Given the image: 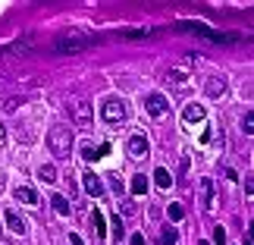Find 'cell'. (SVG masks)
<instances>
[{
	"label": "cell",
	"instance_id": "obj_1",
	"mask_svg": "<svg viewBox=\"0 0 254 245\" xmlns=\"http://www.w3.org/2000/svg\"><path fill=\"white\" fill-rule=\"evenodd\" d=\"M47 148L54 158H69L72 154V129L69 126H54L47 132Z\"/></svg>",
	"mask_w": 254,
	"mask_h": 245
},
{
	"label": "cell",
	"instance_id": "obj_2",
	"mask_svg": "<svg viewBox=\"0 0 254 245\" xmlns=\"http://www.w3.org/2000/svg\"><path fill=\"white\" fill-rule=\"evenodd\" d=\"M101 120L110 123V126H120L129 120V104L123 101V97H107V101L101 104Z\"/></svg>",
	"mask_w": 254,
	"mask_h": 245
},
{
	"label": "cell",
	"instance_id": "obj_3",
	"mask_svg": "<svg viewBox=\"0 0 254 245\" xmlns=\"http://www.w3.org/2000/svg\"><path fill=\"white\" fill-rule=\"evenodd\" d=\"M66 107H69V113H72L75 126H82V129H88V126H91L94 110H91V101H88L85 94H72L69 101H66Z\"/></svg>",
	"mask_w": 254,
	"mask_h": 245
},
{
	"label": "cell",
	"instance_id": "obj_4",
	"mask_svg": "<svg viewBox=\"0 0 254 245\" xmlns=\"http://www.w3.org/2000/svg\"><path fill=\"white\" fill-rule=\"evenodd\" d=\"M141 107H144V113H148V116H154V120H163V116H170V101H167L160 91L144 94Z\"/></svg>",
	"mask_w": 254,
	"mask_h": 245
},
{
	"label": "cell",
	"instance_id": "obj_5",
	"mask_svg": "<svg viewBox=\"0 0 254 245\" xmlns=\"http://www.w3.org/2000/svg\"><path fill=\"white\" fill-rule=\"evenodd\" d=\"M176 28H182V32H191V35H198V38H207V41H213V44H223V41H226V35L213 32V28L201 25V22H179Z\"/></svg>",
	"mask_w": 254,
	"mask_h": 245
},
{
	"label": "cell",
	"instance_id": "obj_6",
	"mask_svg": "<svg viewBox=\"0 0 254 245\" xmlns=\"http://www.w3.org/2000/svg\"><path fill=\"white\" fill-rule=\"evenodd\" d=\"M126 154H129L132 161H141L144 154H148V139H144L141 132H135V135H129V142H126Z\"/></svg>",
	"mask_w": 254,
	"mask_h": 245
},
{
	"label": "cell",
	"instance_id": "obj_7",
	"mask_svg": "<svg viewBox=\"0 0 254 245\" xmlns=\"http://www.w3.org/2000/svg\"><path fill=\"white\" fill-rule=\"evenodd\" d=\"M204 94H207L210 101H220V97L226 94V79H223V76H210V79L204 82Z\"/></svg>",
	"mask_w": 254,
	"mask_h": 245
},
{
	"label": "cell",
	"instance_id": "obj_8",
	"mask_svg": "<svg viewBox=\"0 0 254 245\" xmlns=\"http://www.w3.org/2000/svg\"><path fill=\"white\" fill-rule=\"evenodd\" d=\"M82 185H85V195H91V198H101V195H104V182L97 179V173H91V170L85 173Z\"/></svg>",
	"mask_w": 254,
	"mask_h": 245
},
{
	"label": "cell",
	"instance_id": "obj_9",
	"mask_svg": "<svg viewBox=\"0 0 254 245\" xmlns=\"http://www.w3.org/2000/svg\"><path fill=\"white\" fill-rule=\"evenodd\" d=\"M57 54H79L85 47H91V41H72V38H63V41H57Z\"/></svg>",
	"mask_w": 254,
	"mask_h": 245
},
{
	"label": "cell",
	"instance_id": "obj_10",
	"mask_svg": "<svg viewBox=\"0 0 254 245\" xmlns=\"http://www.w3.org/2000/svg\"><path fill=\"white\" fill-rule=\"evenodd\" d=\"M3 220H6V227H9V230H13V233H16V236H25V233H28V227H25V220H22V217H19V214H16V211H3Z\"/></svg>",
	"mask_w": 254,
	"mask_h": 245
},
{
	"label": "cell",
	"instance_id": "obj_11",
	"mask_svg": "<svg viewBox=\"0 0 254 245\" xmlns=\"http://www.w3.org/2000/svg\"><path fill=\"white\" fill-rule=\"evenodd\" d=\"M16 198L22 201V204H38V201H41V198H38V192H35L28 182H19V185H16Z\"/></svg>",
	"mask_w": 254,
	"mask_h": 245
},
{
	"label": "cell",
	"instance_id": "obj_12",
	"mask_svg": "<svg viewBox=\"0 0 254 245\" xmlns=\"http://www.w3.org/2000/svg\"><path fill=\"white\" fill-rule=\"evenodd\" d=\"M91 230H94L97 242H104V236H107V220H104L101 211H91Z\"/></svg>",
	"mask_w": 254,
	"mask_h": 245
},
{
	"label": "cell",
	"instance_id": "obj_13",
	"mask_svg": "<svg viewBox=\"0 0 254 245\" xmlns=\"http://www.w3.org/2000/svg\"><path fill=\"white\" fill-rule=\"evenodd\" d=\"M201 189H204V204H207V211H217V192H213V179H201Z\"/></svg>",
	"mask_w": 254,
	"mask_h": 245
},
{
	"label": "cell",
	"instance_id": "obj_14",
	"mask_svg": "<svg viewBox=\"0 0 254 245\" xmlns=\"http://www.w3.org/2000/svg\"><path fill=\"white\" fill-rule=\"evenodd\" d=\"M204 116H207V113H204V107L201 104H189V107H185V123H201L204 120Z\"/></svg>",
	"mask_w": 254,
	"mask_h": 245
},
{
	"label": "cell",
	"instance_id": "obj_15",
	"mask_svg": "<svg viewBox=\"0 0 254 245\" xmlns=\"http://www.w3.org/2000/svg\"><path fill=\"white\" fill-rule=\"evenodd\" d=\"M154 182H157L160 189H170V185H173V176H170L167 166H157V170H154Z\"/></svg>",
	"mask_w": 254,
	"mask_h": 245
},
{
	"label": "cell",
	"instance_id": "obj_16",
	"mask_svg": "<svg viewBox=\"0 0 254 245\" xmlns=\"http://www.w3.org/2000/svg\"><path fill=\"white\" fill-rule=\"evenodd\" d=\"M144 192H148V176L138 173V176L132 179V195H144Z\"/></svg>",
	"mask_w": 254,
	"mask_h": 245
},
{
	"label": "cell",
	"instance_id": "obj_17",
	"mask_svg": "<svg viewBox=\"0 0 254 245\" xmlns=\"http://www.w3.org/2000/svg\"><path fill=\"white\" fill-rule=\"evenodd\" d=\"M54 208H57V214H60V217H69V201L63 198V195H54Z\"/></svg>",
	"mask_w": 254,
	"mask_h": 245
},
{
	"label": "cell",
	"instance_id": "obj_18",
	"mask_svg": "<svg viewBox=\"0 0 254 245\" xmlns=\"http://www.w3.org/2000/svg\"><path fill=\"white\" fill-rule=\"evenodd\" d=\"M179 242V233H176L173 227H163V233H160V245H176Z\"/></svg>",
	"mask_w": 254,
	"mask_h": 245
},
{
	"label": "cell",
	"instance_id": "obj_19",
	"mask_svg": "<svg viewBox=\"0 0 254 245\" xmlns=\"http://www.w3.org/2000/svg\"><path fill=\"white\" fill-rule=\"evenodd\" d=\"M167 217H170L173 223H176V220H182V217H185V208H182V204H179V201H173V204H170V208H167Z\"/></svg>",
	"mask_w": 254,
	"mask_h": 245
},
{
	"label": "cell",
	"instance_id": "obj_20",
	"mask_svg": "<svg viewBox=\"0 0 254 245\" xmlns=\"http://www.w3.org/2000/svg\"><path fill=\"white\" fill-rule=\"evenodd\" d=\"M38 179H44V182H54L57 179V170L51 163H44V166H38Z\"/></svg>",
	"mask_w": 254,
	"mask_h": 245
},
{
	"label": "cell",
	"instance_id": "obj_21",
	"mask_svg": "<svg viewBox=\"0 0 254 245\" xmlns=\"http://www.w3.org/2000/svg\"><path fill=\"white\" fill-rule=\"evenodd\" d=\"M107 179H110L113 192H116V195H120V198H123V179H120V176H116V173H110V176H107Z\"/></svg>",
	"mask_w": 254,
	"mask_h": 245
},
{
	"label": "cell",
	"instance_id": "obj_22",
	"mask_svg": "<svg viewBox=\"0 0 254 245\" xmlns=\"http://www.w3.org/2000/svg\"><path fill=\"white\" fill-rule=\"evenodd\" d=\"M242 132H245V135H251V132H254V120H251V113L242 116Z\"/></svg>",
	"mask_w": 254,
	"mask_h": 245
},
{
	"label": "cell",
	"instance_id": "obj_23",
	"mask_svg": "<svg viewBox=\"0 0 254 245\" xmlns=\"http://www.w3.org/2000/svg\"><path fill=\"white\" fill-rule=\"evenodd\" d=\"M213 245H226V230H223V227L213 230Z\"/></svg>",
	"mask_w": 254,
	"mask_h": 245
},
{
	"label": "cell",
	"instance_id": "obj_24",
	"mask_svg": "<svg viewBox=\"0 0 254 245\" xmlns=\"http://www.w3.org/2000/svg\"><path fill=\"white\" fill-rule=\"evenodd\" d=\"M120 211H126V214H135V208H132V201H123V198H120Z\"/></svg>",
	"mask_w": 254,
	"mask_h": 245
},
{
	"label": "cell",
	"instance_id": "obj_25",
	"mask_svg": "<svg viewBox=\"0 0 254 245\" xmlns=\"http://www.w3.org/2000/svg\"><path fill=\"white\" fill-rule=\"evenodd\" d=\"M129 245H144V236H141V233H135V236L129 239Z\"/></svg>",
	"mask_w": 254,
	"mask_h": 245
},
{
	"label": "cell",
	"instance_id": "obj_26",
	"mask_svg": "<svg viewBox=\"0 0 254 245\" xmlns=\"http://www.w3.org/2000/svg\"><path fill=\"white\" fill-rule=\"evenodd\" d=\"M3 142H6V126L0 123V145H3Z\"/></svg>",
	"mask_w": 254,
	"mask_h": 245
},
{
	"label": "cell",
	"instance_id": "obj_27",
	"mask_svg": "<svg viewBox=\"0 0 254 245\" xmlns=\"http://www.w3.org/2000/svg\"><path fill=\"white\" fill-rule=\"evenodd\" d=\"M3 185H6V176H3V170H0V195H3Z\"/></svg>",
	"mask_w": 254,
	"mask_h": 245
},
{
	"label": "cell",
	"instance_id": "obj_28",
	"mask_svg": "<svg viewBox=\"0 0 254 245\" xmlns=\"http://www.w3.org/2000/svg\"><path fill=\"white\" fill-rule=\"evenodd\" d=\"M242 245H251V230L245 233V239H242Z\"/></svg>",
	"mask_w": 254,
	"mask_h": 245
},
{
	"label": "cell",
	"instance_id": "obj_29",
	"mask_svg": "<svg viewBox=\"0 0 254 245\" xmlns=\"http://www.w3.org/2000/svg\"><path fill=\"white\" fill-rule=\"evenodd\" d=\"M69 242H72V245H85V242H82L79 236H69Z\"/></svg>",
	"mask_w": 254,
	"mask_h": 245
},
{
	"label": "cell",
	"instance_id": "obj_30",
	"mask_svg": "<svg viewBox=\"0 0 254 245\" xmlns=\"http://www.w3.org/2000/svg\"><path fill=\"white\" fill-rule=\"evenodd\" d=\"M0 245H13V242H9V239H0Z\"/></svg>",
	"mask_w": 254,
	"mask_h": 245
}]
</instances>
